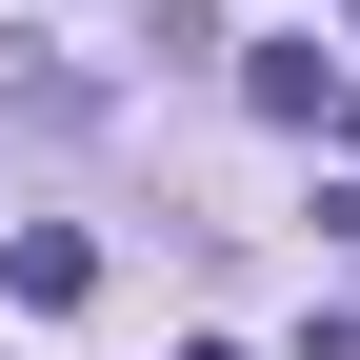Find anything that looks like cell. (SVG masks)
I'll list each match as a JSON object with an SVG mask.
<instances>
[{
  "instance_id": "cell-1",
  "label": "cell",
  "mask_w": 360,
  "mask_h": 360,
  "mask_svg": "<svg viewBox=\"0 0 360 360\" xmlns=\"http://www.w3.org/2000/svg\"><path fill=\"white\" fill-rule=\"evenodd\" d=\"M0 300H20V321H80V300H101V240L20 220V240H0Z\"/></svg>"
},
{
  "instance_id": "cell-2",
  "label": "cell",
  "mask_w": 360,
  "mask_h": 360,
  "mask_svg": "<svg viewBox=\"0 0 360 360\" xmlns=\"http://www.w3.org/2000/svg\"><path fill=\"white\" fill-rule=\"evenodd\" d=\"M240 101H260V120H340V101H360V80L321 60V40H240Z\"/></svg>"
},
{
  "instance_id": "cell-3",
  "label": "cell",
  "mask_w": 360,
  "mask_h": 360,
  "mask_svg": "<svg viewBox=\"0 0 360 360\" xmlns=\"http://www.w3.org/2000/svg\"><path fill=\"white\" fill-rule=\"evenodd\" d=\"M180 360H240V340H180Z\"/></svg>"
},
{
  "instance_id": "cell-4",
  "label": "cell",
  "mask_w": 360,
  "mask_h": 360,
  "mask_svg": "<svg viewBox=\"0 0 360 360\" xmlns=\"http://www.w3.org/2000/svg\"><path fill=\"white\" fill-rule=\"evenodd\" d=\"M340 20H360V0H340Z\"/></svg>"
}]
</instances>
